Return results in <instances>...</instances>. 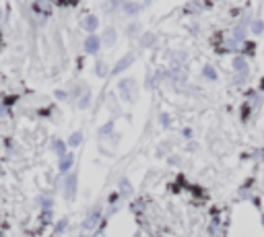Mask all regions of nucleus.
Listing matches in <instances>:
<instances>
[{
  "label": "nucleus",
  "instance_id": "9d476101",
  "mask_svg": "<svg viewBox=\"0 0 264 237\" xmlns=\"http://www.w3.org/2000/svg\"><path fill=\"white\" fill-rule=\"evenodd\" d=\"M113 39H116V31H113V29H108V31L103 33V41L108 43V46H112Z\"/></svg>",
  "mask_w": 264,
  "mask_h": 237
},
{
  "label": "nucleus",
  "instance_id": "f3484780",
  "mask_svg": "<svg viewBox=\"0 0 264 237\" xmlns=\"http://www.w3.org/2000/svg\"><path fill=\"white\" fill-rule=\"evenodd\" d=\"M233 35H235V37H244V27H235Z\"/></svg>",
  "mask_w": 264,
  "mask_h": 237
},
{
  "label": "nucleus",
  "instance_id": "423d86ee",
  "mask_svg": "<svg viewBox=\"0 0 264 237\" xmlns=\"http://www.w3.org/2000/svg\"><path fill=\"white\" fill-rule=\"evenodd\" d=\"M73 163H75V157L70 155V153H66L64 157H60V163H58V169L62 171V173H66L70 167H73Z\"/></svg>",
  "mask_w": 264,
  "mask_h": 237
},
{
  "label": "nucleus",
  "instance_id": "a211bd4d",
  "mask_svg": "<svg viewBox=\"0 0 264 237\" xmlns=\"http://www.w3.org/2000/svg\"><path fill=\"white\" fill-rule=\"evenodd\" d=\"M97 73H99L101 76L105 74V66H103V64H97Z\"/></svg>",
  "mask_w": 264,
  "mask_h": 237
},
{
  "label": "nucleus",
  "instance_id": "4468645a",
  "mask_svg": "<svg viewBox=\"0 0 264 237\" xmlns=\"http://www.w3.org/2000/svg\"><path fill=\"white\" fill-rule=\"evenodd\" d=\"M262 27H264L262 21H254V27H252V31H254V33H262Z\"/></svg>",
  "mask_w": 264,
  "mask_h": 237
},
{
  "label": "nucleus",
  "instance_id": "20e7f679",
  "mask_svg": "<svg viewBox=\"0 0 264 237\" xmlns=\"http://www.w3.org/2000/svg\"><path fill=\"white\" fill-rule=\"evenodd\" d=\"M132 62H134V54H126V56L122 58V60H120V62H118L116 66L112 68V73H113V74H120V73H124V70H126V68H128Z\"/></svg>",
  "mask_w": 264,
  "mask_h": 237
},
{
  "label": "nucleus",
  "instance_id": "1a4fd4ad",
  "mask_svg": "<svg viewBox=\"0 0 264 237\" xmlns=\"http://www.w3.org/2000/svg\"><path fill=\"white\" fill-rule=\"evenodd\" d=\"M202 74H205L208 81H215V78H217V70L213 66H205V68H202Z\"/></svg>",
  "mask_w": 264,
  "mask_h": 237
},
{
  "label": "nucleus",
  "instance_id": "dca6fc26",
  "mask_svg": "<svg viewBox=\"0 0 264 237\" xmlns=\"http://www.w3.org/2000/svg\"><path fill=\"white\" fill-rule=\"evenodd\" d=\"M108 132H112V122H110V124H105V126L101 128V132H99V134L103 136V134H108Z\"/></svg>",
  "mask_w": 264,
  "mask_h": 237
},
{
  "label": "nucleus",
  "instance_id": "f8f14e48",
  "mask_svg": "<svg viewBox=\"0 0 264 237\" xmlns=\"http://www.w3.org/2000/svg\"><path fill=\"white\" fill-rule=\"evenodd\" d=\"M233 68H235V70H244V68H245V60H244V58H235Z\"/></svg>",
  "mask_w": 264,
  "mask_h": 237
},
{
  "label": "nucleus",
  "instance_id": "5701e85b",
  "mask_svg": "<svg viewBox=\"0 0 264 237\" xmlns=\"http://www.w3.org/2000/svg\"><path fill=\"white\" fill-rule=\"evenodd\" d=\"M262 225H264V217H262Z\"/></svg>",
  "mask_w": 264,
  "mask_h": 237
},
{
  "label": "nucleus",
  "instance_id": "f03ea898",
  "mask_svg": "<svg viewBox=\"0 0 264 237\" xmlns=\"http://www.w3.org/2000/svg\"><path fill=\"white\" fill-rule=\"evenodd\" d=\"M101 221V210H93V213L85 219V223H83V231H95L97 229V225Z\"/></svg>",
  "mask_w": 264,
  "mask_h": 237
},
{
  "label": "nucleus",
  "instance_id": "6e6552de",
  "mask_svg": "<svg viewBox=\"0 0 264 237\" xmlns=\"http://www.w3.org/2000/svg\"><path fill=\"white\" fill-rule=\"evenodd\" d=\"M81 143H83V134H81V132L70 134V138H68V145H70V146H78Z\"/></svg>",
  "mask_w": 264,
  "mask_h": 237
},
{
  "label": "nucleus",
  "instance_id": "412c9836",
  "mask_svg": "<svg viewBox=\"0 0 264 237\" xmlns=\"http://www.w3.org/2000/svg\"><path fill=\"white\" fill-rule=\"evenodd\" d=\"M112 2H113V4H120V2H122V0H112Z\"/></svg>",
  "mask_w": 264,
  "mask_h": 237
},
{
  "label": "nucleus",
  "instance_id": "aec40b11",
  "mask_svg": "<svg viewBox=\"0 0 264 237\" xmlns=\"http://www.w3.org/2000/svg\"><path fill=\"white\" fill-rule=\"evenodd\" d=\"M64 225H66V221H60V225L56 227V229H58V231H62V229H64Z\"/></svg>",
  "mask_w": 264,
  "mask_h": 237
},
{
  "label": "nucleus",
  "instance_id": "7ed1b4c3",
  "mask_svg": "<svg viewBox=\"0 0 264 237\" xmlns=\"http://www.w3.org/2000/svg\"><path fill=\"white\" fill-rule=\"evenodd\" d=\"M99 46H101V39L95 37V35H89V37L85 39V52L87 54H95V52H99Z\"/></svg>",
  "mask_w": 264,
  "mask_h": 237
},
{
  "label": "nucleus",
  "instance_id": "0eeeda50",
  "mask_svg": "<svg viewBox=\"0 0 264 237\" xmlns=\"http://www.w3.org/2000/svg\"><path fill=\"white\" fill-rule=\"evenodd\" d=\"M52 148H54V153H56L58 157H64V155H66V143H62V140H54Z\"/></svg>",
  "mask_w": 264,
  "mask_h": 237
},
{
  "label": "nucleus",
  "instance_id": "9b49d317",
  "mask_svg": "<svg viewBox=\"0 0 264 237\" xmlns=\"http://www.w3.org/2000/svg\"><path fill=\"white\" fill-rule=\"evenodd\" d=\"M140 41H143V46H153L155 35H153V33H145V35H143V39H140Z\"/></svg>",
  "mask_w": 264,
  "mask_h": 237
},
{
  "label": "nucleus",
  "instance_id": "39448f33",
  "mask_svg": "<svg viewBox=\"0 0 264 237\" xmlns=\"http://www.w3.org/2000/svg\"><path fill=\"white\" fill-rule=\"evenodd\" d=\"M99 27V19L95 15H89V17H85V21H83V29L85 31H89V33H93L95 29Z\"/></svg>",
  "mask_w": 264,
  "mask_h": 237
},
{
  "label": "nucleus",
  "instance_id": "4be33fe9",
  "mask_svg": "<svg viewBox=\"0 0 264 237\" xmlns=\"http://www.w3.org/2000/svg\"><path fill=\"white\" fill-rule=\"evenodd\" d=\"M262 89H264V81H262Z\"/></svg>",
  "mask_w": 264,
  "mask_h": 237
},
{
  "label": "nucleus",
  "instance_id": "f257e3e1",
  "mask_svg": "<svg viewBox=\"0 0 264 237\" xmlns=\"http://www.w3.org/2000/svg\"><path fill=\"white\" fill-rule=\"evenodd\" d=\"M64 196L73 200L76 196V173H68L64 180Z\"/></svg>",
  "mask_w": 264,
  "mask_h": 237
},
{
  "label": "nucleus",
  "instance_id": "6ab92c4d",
  "mask_svg": "<svg viewBox=\"0 0 264 237\" xmlns=\"http://www.w3.org/2000/svg\"><path fill=\"white\" fill-rule=\"evenodd\" d=\"M56 97H58V99H64V97H66V93H62V91H58V93H56Z\"/></svg>",
  "mask_w": 264,
  "mask_h": 237
},
{
  "label": "nucleus",
  "instance_id": "2eb2a0df",
  "mask_svg": "<svg viewBox=\"0 0 264 237\" xmlns=\"http://www.w3.org/2000/svg\"><path fill=\"white\" fill-rule=\"evenodd\" d=\"M78 105H81V109H85L87 105H89V93L85 95V99H81V103H78Z\"/></svg>",
  "mask_w": 264,
  "mask_h": 237
},
{
  "label": "nucleus",
  "instance_id": "ddd939ff",
  "mask_svg": "<svg viewBox=\"0 0 264 237\" xmlns=\"http://www.w3.org/2000/svg\"><path fill=\"white\" fill-rule=\"evenodd\" d=\"M138 8H140L138 4H126V13L128 15H134V13H138Z\"/></svg>",
  "mask_w": 264,
  "mask_h": 237
}]
</instances>
